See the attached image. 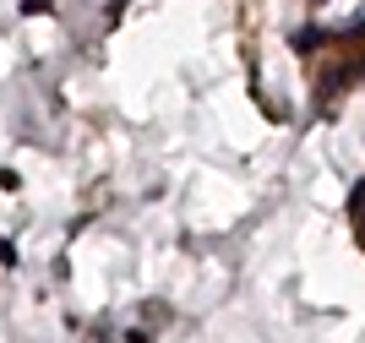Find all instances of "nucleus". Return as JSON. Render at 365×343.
I'll return each instance as SVG.
<instances>
[{"label":"nucleus","mask_w":365,"mask_h":343,"mask_svg":"<svg viewBox=\"0 0 365 343\" xmlns=\"http://www.w3.org/2000/svg\"><path fill=\"white\" fill-rule=\"evenodd\" d=\"M22 11H49V0H22Z\"/></svg>","instance_id":"f257e3e1"},{"label":"nucleus","mask_w":365,"mask_h":343,"mask_svg":"<svg viewBox=\"0 0 365 343\" xmlns=\"http://www.w3.org/2000/svg\"><path fill=\"white\" fill-rule=\"evenodd\" d=\"M360 235H365V218H360Z\"/></svg>","instance_id":"f03ea898"}]
</instances>
